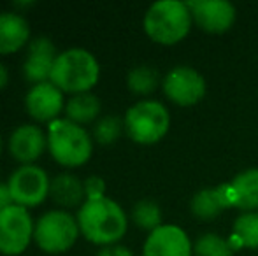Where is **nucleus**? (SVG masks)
<instances>
[{
  "mask_svg": "<svg viewBox=\"0 0 258 256\" xmlns=\"http://www.w3.org/2000/svg\"><path fill=\"white\" fill-rule=\"evenodd\" d=\"M76 219L81 235L88 242L102 247L114 246L128 228V219L121 205L107 197L85 200Z\"/></svg>",
  "mask_w": 258,
  "mask_h": 256,
  "instance_id": "f257e3e1",
  "label": "nucleus"
},
{
  "mask_svg": "<svg viewBox=\"0 0 258 256\" xmlns=\"http://www.w3.org/2000/svg\"><path fill=\"white\" fill-rule=\"evenodd\" d=\"M100 77V65L93 53L81 48H72L58 53L54 58L49 81L63 93L79 95L88 93Z\"/></svg>",
  "mask_w": 258,
  "mask_h": 256,
  "instance_id": "f03ea898",
  "label": "nucleus"
},
{
  "mask_svg": "<svg viewBox=\"0 0 258 256\" xmlns=\"http://www.w3.org/2000/svg\"><path fill=\"white\" fill-rule=\"evenodd\" d=\"M48 151L51 158L61 167H81L92 158L93 137L81 125L58 118L51 121L46 130Z\"/></svg>",
  "mask_w": 258,
  "mask_h": 256,
  "instance_id": "7ed1b4c3",
  "label": "nucleus"
},
{
  "mask_svg": "<svg viewBox=\"0 0 258 256\" xmlns=\"http://www.w3.org/2000/svg\"><path fill=\"white\" fill-rule=\"evenodd\" d=\"M191 13L186 2L160 0L144 14V32L151 41L172 46L183 41L191 27Z\"/></svg>",
  "mask_w": 258,
  "mask_h": 256,
  "instance_id": "20e7f679",
  "label": "nucleus"
},
{
  "mask_svg": "<svg viewBox=\"0 0 258 256\" xmlns=\"http://www.w3.org/2000/svg\"><path fill=\"white\" fill-rule=\"evenodd\" d=\"M123 123L126 135L134 142L150 146L167 135L170 127V114L165 106L156 100H141L126 111Z\"/></svg>",
  "mask_w": 258,
  "mask_h": 256,
  "instance_id": "39448f33",
  "label": "nucleus"
},
{
  "mask_svg": "<svg viewBox=\"0 0 258 256\" xmlns=\"http://www.w3.org/2000/svg\"><path fill=\"white\" fill-rule=\"evenodd\" d=\"M79 233L78 219L65 209H54L35 221L34 242L44 253L61 254L74 246Z\"/></svg>",
  "mask_w": 258,
  "mask_h": 256,
  "instance_id": "423d86ee",
  "label": "nucleus"
},
{
  "mask_svg": "<svg viewBox=\"0 0 258 256\" xmlns=\"http://www.w3.org/2000/svg\"><path fill=\"white\" fill-rule=\"evenodd\" d=\"M35 223L30 212L21 205L0 211V254L20 256L34 240Z\"/></svg>",
  "mask_w": 258,
  "mask_h": 256,
  "instance_id": "0eeeda50",
  "label": "nucleus"
},
{
  "mask_svg": "<svg viewBox=\"0 0 258 256\" xmlns=\"http://www.w3.org/2000/svg\"><path fill=\"white\" fill-rule=\"evenodd\" d=\"M7 185L14 204L28 209L42 204L49 197L51 179L39 165H21L9 176Z\"/></svg>",
  "mask_w": 258,
  "mask_h": 256,
  "instance_id": "6e6552de",
  "label": "nucleus"
},
{
  "mask_svg": "<svg viewBox=\"0 0 258 256\" xmlns=\"http://www.w3.org/2000/svg\"><path fill=\"white\" fill-rule=\"evenodd\" d=\"M163 93L177 106H195L206 95V81L195 68L179 65L163 79Z\"/></svg>",
  "mask_w": 258,
  "mask_h": 256,
  "instance_id": "1a4fd4ad",
  "label": "nucleus"
},
{
  "mask_svg": "<svg viewBox=\"0 0 258 256\" xmlns=\"http://www.w3.org/2000/svg\"><path fill=\"white\" fill-rule=\"evenodd\" d=\"M63 92L58 90L51 81L32 84L25 95V107L32 120L39 123H51L58 120L65 111Z\"/></svg>",
  "mask_w": 258,
  "mask_h": 256,
  "instance_id": "9d476101",
  "label": "nucleus"
},
{
  "mask_svg": "<svg viewBox=\"0 0 258 256\" xmlns=\"http://www.w3.org/2000/svg\"><path fill=\"white\" fill-rule=\"evenodd\" d=\"M186 4L194 21L207 34H223L235 21V7L225 0H194Z\"/></svg>",
  "mask_w": 258,
  "mask_h": 256,
  "instance_id": "9b49d317",
  "label": "nucleus"
},
{
  "mask_svg": "<svg viewBox=\"0 0 258 256\" xmlns=\"http://www.w3.org/2000/svg\"><path fill=\"white\" fill-rule=\"evenodd\" d=\"M9 153L21 165H35L48 149V137L39 125L25 123L14 128L9 137Z\"/></svg>",
  "mask_w": 258,
  "mask_h": 256,
  "instance_id": "f8f14e48",
  "label": "nucleus"
},
{
  "mask_svg": "<svg viewBox=\"0 0 258 256\" xmlns=\"http://www.w3.org/2000/svg\"><path fill=\"white\" fill-rule=\"evenodd\" d=\"M194 247L186 232L176 225H162L148 235L143 256H191Z\"/></svg>",
  "mask_w": 258,
  "mask_h": 256,
  "instance_id": "ddd939ff",
  "label": "nucleus"
},
{
  "mask_svg": "<svg viewBox=\"0 0 258 256\" xmlns=\"http://www.w3.org/2000/svg\"><path fill=\"white\" fill-rule=\"evenodd\" d=\"M58 56L53 41L48 37H37L28 44V55L23 62V75L28 82L49 81L54 58Z\"/></svg>",
  "mask_w": 258,
  "mask_h": 256,
  "instance_id": "4468645a",
  "label": "nucleus"
},
{
  "mask_svg": "<svg viewBox=\"0 0 258 256\" xmlns=\"http://www.w3.org/2000/svg\"><path fill=\"white\" fill-rule=\"evenodd\" d=\"M191 212L199 219H214L227 207H235V195L232 185H220L213 190H201L191 198Z\"/></svg>",
  "mask_w": 258,
  "mask_h": 256,
  "instance_id": "2eb2a0df",
  "label": "nucleus"
},
{
  "mask_svg": "<svg viewBox=\"0 0 258 256\" xmlns=\"http://www.w3.org/2000/svg\"><path fill=\"white\" fill-rule=\"evenodd\" d=\"M30 39L28 21L18 13H0V55L23 49Z\"/></svg>",
  "mask_w": 258,
  "mask_h": 256,
  "instance_id": "dca6fc26",
  "label": "nucleus"
},
{
  "mask_svg": "<svg viewBox=\"0 0 258 256\" xmlns=\"http://www.w3.org/2000/svg\"><path fill=\"white\" fill-rule=\"evenodd\" d=\"M49 197L54 204H58L63 209L81 207L86 200L85 195V183L72 174H60L51 181Z\"/></svg>",
  "mask_w": 258,
  "mask_h": 256,
  "instance_id": "f3484780",
  "label": "nucleus"
},
{
  "mask_svg": "<svg viewBox=\"0 0 258 256\" xmlns=\"http://www.w3.org/2000/svg\"><path fill=\"white\" fill-rule=\"evenodd\" d=\"M100 100L92 92L88 93H79V95H72L65 104V118L76 125H88L99 118L100 114Z\"/></svg>",
  "mask_w": 258,
  "mask_h": 256,
  "instance_id": "a211bd4d",
  "label": "nucleus"
},
{
  "mask_svg": "<svg viewBox=\"0 0 258 256\" xmlns=\"http://www.w3.org/2000/svg\"><path fill=\"white\" fill-rule=\"evenodd\" d=\"M235 195V207L253 212L258 209V168H248L230 183Z\"/></svg>",
  "mask_w": 258,
  "mask_h": 256,
  "instance_id": "6ab92c4d",
  "label": "nucleus"
},
{
  "mask_svg": "<svg viewBox=\"0 0 258 256\" xmlns=\"http://www.w3.org/2000/svg\"><path fill=\"white\" fill-rule=\"evenodd\" d=\"M232 249L237 251L241 247L258 249V212H244L234 223L232 237L228 239Z\"/></svg>",
  "mask_w": 258,
  "mask_h": 256,
  "instance_id": "aec40b11",
  "label": "nucleus"
},
{
  "mask_svg": "<svg viewBox=\"0 0 258 256\" xmlns=\"http://www.w3.org/2000/svg\"><path fill=\"white\" fill-rule=\"evenodd\" d=\"M160 74L150 65L134 67L126 75V86L134 95H150L158 88Z\"/></svg>",
  "mask_w": 258,
  "mask_h": 256,
  "instance_id": "412c9836",
  "label": "nucleus"
},
{
  "mask_svg": "<svg viewBox=\"0 0 258 256\" xmlns=\"http://www.w3.org/2000/svg\"><path fill=\"white\" fill-rule=\"evenodd\" d=\"M132 221L141 230H148V232H155L156 228L162 226V211H160L158 204L151 200H141L134 205L132 209Z\"/></svg>",
  "mask_w": 258,
  "mask_h": 256,
  "instance_id": "4be33fe9",
  "label": "nucleus"
},
{
  "mask_svg": "<svg viewBox=\"0 0 258 256\" xmlns=\"http://www.w3.org/2000/svg\"><path fill=\"white\" fill-rule=\"evenodd\" d=\"M123 130H125L123 120L109 114V116H104L95 121V125H93V140L102 144V146H109V144H114L121 137Z\"/></svg>",
  "mask_w": 258,
  "mask_h": 256,
  "instance_id": "5701e85b",
  "label": "nucleus"
},
{
  "mask_svg": "<svg viewBox=\"0 0 258 256\" xmlns=\"http://www.w3.org/2000/svg\"><path fill=\"white\" fill-rule=\"evenodd\" d=\"M195 256H234L230 242L216 233H204L194 246Z\"/></svg>",
  "mask_w": 258,
  "mask_h": 256,
  "instance_id": "b1692460",
  "label": "nucleus"
},
{
  "mask_svg": "<svg viewBox=\"0 0 258 256\" xmlns=\"http://www.w3.org/2000/svg\"><path fill=\"white\" fill-rule=\"evenodd\" d=\"M85 195L86 200H95V198L105 197V181L99 176H90L88 179H85Z\"/></svg>",
  "mask_w": 258,
  "mask_h": 256,
  "instance_id": "393cba45",
  "label": "nucleus"
},
{
  "mask_svg": "<svg viewBox=\"0 0 258 256\" xmlns=\"http://www.w3.org/2000/svg\"><path fill=\"white\" fill-rule=\"evenodd\" d=\"M97 256H134L132 251L128 249V247L125 246H118V244H114V246H105L102 249L97 253Z\"/></svg>",
  "mask_w": 258,
  "mask_h": 256,
  "instance_id": "a878e982",
  "label": "nucleus"
},
{
  "mask_svg": "<svg viewBox=\"0 0 258 256\" xmlns=\"http://www.w3.org/2000/svg\"><path fill=\"white\" fill-rule=\"evenodd\" d=\"M11 205H14V200L13 195H11L9 185L7 183H0V211L11 207Z\"/></svg>",
  "mask_w": 258,
  "mask_h": 256,
  "instance_id": "bb28decb",
  "label": "nucleus"
},
{
  "mask_svg": "<svg viewBox=\"0 0 258 256\" xmlns=\"http://www.w3.org/2000/svg\"><path fill=\"white\" fill-rule=\"evenodd\" d=\"M7 84H9V70H7L6 65L0 62V92H2Z\"/></svg>",
  "mask_w": 258,
  "mask_h": 256,
  "instance_id": "cd10ccee",
  "label": "nucleus"
},
{
  "mask_svg": "<svg viewBox=\"0 0 258 256\" xmlns=\"http://www.w3.org/2000/svg\"><path fill=\"white\" fill-rule=\"evenodd\" d=\"M0 153H2V137H0Z\"/></svg>",
  "mask_w": 258,
  "mask_h": 256,
  "instance_id": "c85d7f7f",
  "label": "nucleus"
}]
</instances>
